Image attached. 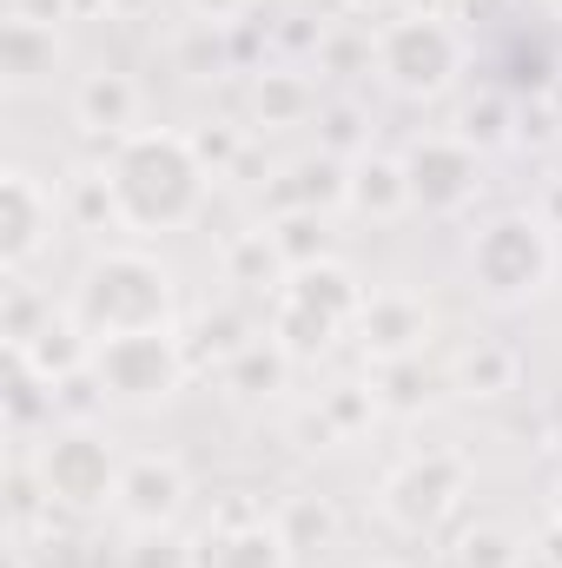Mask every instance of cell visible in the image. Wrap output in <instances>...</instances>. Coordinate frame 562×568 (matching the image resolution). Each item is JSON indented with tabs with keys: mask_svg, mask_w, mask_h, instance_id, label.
Here are the masks:
<instances>
[{
	"mask_svg": "<svg viewBox=\"0 0 562 568\" xmlns=\"http://www.w3.org/2000/svg\"><path fill=\"white\" fill-rule=\"evenodd\" d=\"M100 172L113 185L120 225L140 232V239L185 232L212 199V165L199 159L192 133H172V126H140V133L113 140Z\"/></svg>",
	"mask_w": 562,
	"mask_h": 568,
	"instance_id": "cell-1",
	"label": "cell"
},
{
	"mask_svg": "<svg viewBox=\"0 0 562 568\" xmlns=\"http://www.w3.org/2000/svg\"><path fill=\"white\" fill-rule=\"evenodd\" d=\"M93 344L127 337V331H172L179 317V278L152 258V252H100L67 304Z\"/></svg>",
	"mask_w": 562,
	"mask_h": 568,
	"instance_id": "cell-2",
	"label": "cell"
},
{
	"mask_svg": "<svg viewBox=\"0 0 562 568\" xmlns=\"http://www.w3.org/2000/svg\"><path fill=\"white\" fill-rule=\"evenodd\" d=\"M463 272L476 284V297L516 311V304H536L550 278H556V232L550 219L536 212H496L470 232V252H463Z\"/></svg>",
	"mask_w": 562,
	"mask_h": 568,
	"instance_id": "cell-3",
	"label": "cell"
},
{
	"mask_svg": "<svg viewBox=\"0 0 562 568\" xmlns=\"http://www.w3.org/2000/svg\"><path fill=\"white\" fill-rule=\"evenodd\" d=\"M33 476H40L53 516H107L127 463H120L113 436H100L93 424H53L33 456Z\"/></svg>",
	"mask_w": 562,
	"mask_h": 568,
	"instance_id": "cell-4",
	"label": "cell"
},
{
	"mask_svg": "<svg viewBox=\"0 0 562 568\" xmlns=\"http://www.w3.org/2000/svg\"><path fill=\"white\" fill-rule=\"evenodd\" d=\"M371 67L398 100H443L463 73V33L443 13H398L371 33Z\"/></svg>",
	"mask_w": 562,
	"mask_h": 568,
	"instance_id": "cell-5",
	"label": "cell"
},
{
	"mask_svg": "<svg viewBox=\"0 0 562 568\" xmlns=\"http://www.w3.org/2000/svg\"><path fill=\"white\" fill-rule=\"evenodd\" d=\"M87 371H93V390L107 404H120V410H159V404H172L185 390L192 351L172 331H127V337L93 344Z\"/></svg>",
	"mask_w": 562,
	"mask_h": 568,
	"instance_id": "cell-6",
	"label": "cell"
},
{
	"mask_svg": "<svg viewBox=\"0 0 562 568\" xmlns=\"http://www.w3.org/2000/svg\"><path fill=\"white\" fill-rule=\"evenodd\" d=\"M463 489H470V463L456 449H418L404 456L384 489H378V516L398 529V536H436L456 509H463Z\"/></svg>",
	"mask_w": 562,
	"mask_h": 568,
	"instance_id": "cell-7",
	"label": "cell"
},
{
	"mask_svg": "<svg viewBox=\"0 0 562 568\" xmlns=\"http://www.w3.org/2000/svg\"><path fill=\"white\" fill-rule=\"evenodd\" d=\"M398 159L411 179V212H423V219H456L483 199V152L463 133H423Z\"/></svg>",
	"mask_w": 562,
	"mask_h": 568,
	"instance_id": "cell-8",
	"label": "cell"
},
{
	"mask_svg": "<svg viewBox=\"0 0 562 568\" xmlns=\"http://www.w3.org/2000/svg\"><path fill=\"white\" fill-rule=\"evenodd\" d=\"M60 232V192L47 179H33L27 165L0 172V272L27 278V265L53 245Z\"/></svg>",
	"mask_w": 562,
	"mask_h": 568,
	"instance_id": "cell-9",
	"label": "cell"
},
{
	"mask_svg": "<svg viewBox=\"0 0 562 568\" xmlns=\"http://www.w3.org/2000/svg\"><path fill=\"white\" fill-rule=\"evenodd\" d=\"M199 562L205 568H291V542L279 529V509L265 503H232L212 516L205 542H199Z\"/></svg>",
	"mask_w": 562,
	"mask_h": 568,
	"instance_id": "cell-10",
	"label": "cell"
},
{
	"mask_svg": "<svg viewBox=\"0 0 562 568\" xmlns=\"http://www.w3.org/2000/svg\"><path fill=\"white\" fill-rule=\"evenodd\" d=\"M185 503H192V476H185V463L145 449V456L127 463V476H120L113 516H120L127 529H172V523L185 516Z\"/></svg>",
	"mask_w": 562,
	"mask_h": 568,
	"instance_id": "cell-11",
	"label": "cell"
},
{
	"mask_svg": "<svg viewBox=\"0 0 562 568\" xmlns=\"http://www.w3.org/2000/svg\"><path fill=\"white\" fill-rule=\"evenodd\" d=\"M364 364H404V357H423L430 344V304L418 291H371L358 324H351Z\"/></svg>",
	"mask_w": 562,
	"mask_h": 568,
	"instance_id": "cell-12",
	"label": "cell"
},
{
	"mask_svg": "<svg viewBox=\"0 0 562 568\" xmlns=\"http://www.w3.org/2000/svg\"><path fill=\"white\" fill-rule=\"evenodd\" d=\"M53 67H60V33H53V20L33 13V7H13L7 27H0V73H7V87H13V93H33Z\"/></svg>",
	"mask_w": 562,
	"mask_h": 568,
	"instance_id": "cell-13",
	"label": "cell"
},
{
	"mask_svg": "<svg viewBox=\"0 0 562 568\" xmlns=\"http://www.w3.org/2000/svg\"><path fill=\"white\" fill-rule=\"evenodd\" d=\"M73 126L93 133V140L140 133V80L133 73H87L73 87Z\"/></svg>",
	"mask_w": 562,
	"mask_h": 568,
	"instance_id": "cell-14",
	"label": "cell"
},
{
	"mask_svg": "<svg viewBox=\"0 0 562 568\" xmlns=\"http://www.w3.org/2000/svg\"><path fill=\"white\" fill-rule=\"evenodd\" d=\"M344 205L371 225H398L411 212V179H404V159L391 152H358L351 159V185H344Z\"/></svg>",
	"mask_w": 562,
	"mask_h": 568,
	"instance_id": "cell-15",
	"label": "cell"
},
{
	"mask_svg": "<svg viewBox=\"0 0 562 568\" xmlns=\"http://www.w3.org/2000/svg\"><path fill=\"white\" fill-rule=\"evenodd\" d=\"M344 185H351V159L318 145L311 159H291L284 179H272V205L279 212H331V205H344Z\"/></svg>",
	"mask_w": 562,
	"mask_h": 568,
	"instance_id": "cell-16",
	"label": "cell"
},
{
	"mask_svg": "<svg viewBox=\"0 0 562 568\" xmlns=\"http://www.w3.org/2000/svg\"><path fill=\"white\" fill-rule=\"evenodd\" d=\"M284 297H298L304 311H318V317H331L338 331H351L371 291L358 284V272H351L344 258H324V265H304V272H291V278H284Z\"/></svg>",
	"mask_w": 562,
	"mask_h": 568,
	"instance_id": "cell-17",
	"label": "cell"
},
{
	"mask_svg": "<svg viewBox=\"0 0 562 568\" xmlns=\"http://www.w3.org/2000/svg\"><path fill=\"white\" fill-rule=\"evenodd\" d=\"M219 265H225V284H232V291H245V297H279L284 278H291V265H284L272 225L232 232V239H225V252H219Z\"/></svg>",
	"mask_w": 562,
	"mask_h": 568,
	"instance_id": "cell-18",
	"label": "cell"
},
{
	"mask_svg": "<svg viewBox=\"0 0 562 568\" xmlns=\"http://www.w3.org/2000/svg\"><path fill=\"white\" fill-rule=\"evenodd\" d=\"M516 377H523V357H516V344H503V337H476V344L450 364V390L470 397V404H496V397H510Z\"/></svg>",
	"mask_w": 562,
	"mask_h": 568,
	"instance_id": "cell-19",
	"label": "cell"
},
{
	"mask_svg": "<svg viewBox=\"0 0 562 568\" xmlns=\"http://www.w3.org/2000/svg\"><path fill=\"white\" fill-rule=\"evenodd\" d=\"M7 357L33 364L47 384H67V377H80V371L93 364V337H87V324H80L73 311H53V317H47V331H40L27 351H7Z\"/></svg>",
	"mask_w": 562,
	"mask_h": 568,
	"instance_id": "cell-20",
	"label": "cell"
},
{
	"mask_svg": "<svg viewBox=\"0 0 562 568\" xmlns=\"http://www.w3.org/2000/svg\"><path fill=\"white\" fill-rule=\"evenodd\" d=\"M318 113V87L304 73H259L252 80V126H304Z\"/></svg>",
	"mask_w": 562,
	"mask_h": 568,
	"instance_id": "cell-21",
	"label": "cell"
},
{
	"mask_svg": "<svg viewBox=\"0 0 562 568\" xmlns=\"http://www.w3.org/2000/svg\"><path fill=\"white\" fill-rule=\"evenodd\" d=\"M371 390H378V410H391V417H418L423 404H436V371H430L423 357L371 364Z\"/></svg>",
	"mask_w": 562,
	"mask_h": 568,
	"instance_id": "cell-22",
	"label": "cell"
},
{
	"mask_svg": "<svg viewBox=\"0 0 562 568\" xmlns=\"http://www.w3.org/2000/svg\"><path fill=\"white\" fill-rule=\"evenodd\" d=\"M279 529H284V542H291V556H311V549H338L344 516H338L331 496H291L279 509Z\"/></svg>",
	"mask_w": 562,
	"mask_h": 568,
	"instance_id": "cell-23",
	"label": "cell"
},
{
	"mask_svg": "<svg viewBox=\"0 0 562 568\" xmlns=\"http://www.w3.org/2000/svg\"><path fill=\"white\" fill-rule=\"evenodd\" d=\"M272 239H279V252H284V265H291V272L338 258L331 212H279V219H272Z\"/></svg>",
	"mask_w": 562,
	"mask_h": 568,
	"instance_id": "cell-24",
	"label": "cell"
},
{
	"mask_svg": "<svg viewBox=\"0 0 562 568\" xmlns=\"http://www.w3.org/2000/svg\"><path fill=\"white\" fill-rule=\"evenodd\" d=\"M219 377H225V390H232V397H272L284 377H291V357H284L272 337H259V344H245Z\"/></svg>",
	"mask_w": 562,
	"mask_h": 568,
	"instance_id": "cell-25",
	"label": "cell"
},
{
	"mask_svg": "<svg viewBox=\"0 0 562 568\" xmlns=\"http://www.w3.org/2000/svg\"><path fill=\"white\" fill-rule=\"evenodd\" d=\"M259 337H265V331H252L239 311H205V317H199V344H185V351H192V364H219V371H225V364H232L245 344H259Z\"/></svg>",
	"mask_w": 562,
	"mask_h": 568,
	"instance_id": "cell-26",
	"label": "cell"
},
{
	"mask_svg": "<svg viewBox=\"0 0 562 568\" xmlns=\"http://www.w3.org/2000/svg\"><path fill=\"white\" fill-rule=\"evenodd\" d=\"M113 568H205L199 542H185L179 529H133V542L120 549Z\"/></svg>",
	"mask_w": 562,
	"mask_h": 568,
	"instance_id": "cell-27",
	"label": "cell"
},
{
	"mask_svg": "<svg viewBox=\"0 0 562 568\" xmlns=\"http://www.w3.org/2000/svg\"><path fill=\"white\" fill-rule=\"evenodd\" d=\"M47 317H53V304H40L27 278H7V311H0V337H7V351H27L40 331H47Z\"/></svg>",
	"mask_w": 562,
	"mask_h": 568,
	"instance_id": "cell-28",
	"label": "cell"
},
{
	"mask_svg": "<svg viewBox=\"0 0 562 568\" xmlns=\"http://www.w3.org/2000/svg\"><path fill=\"white\" fill-rule=\"evenodd\" d=\"M60 205H73V219H80L87 232H100V225H120V205H113V185H107V172H80V179H67Z\"/></svg>",
	"mask_w": 562,
	"mask_h": 568,
	"instance_id": "cell-29",
	"label": "cell"
},
{
	"mask_svg": "<svg viewBox=\"0 0 562 568\" xmlns=\"http://www.w3.org/2000/svg\"><path fill=\"white\" fill-rule=\"evenodd\" d=\"M371 417H378V390H364V384H338L318 404V424L331 429V436H358Z\"/></svg>",
	"mask_w": 562,
	"mask_h": 568,
	"instance_id": "cell-30",
	"label": "cell"
},
{
	"mask_svg": "<svg viewBox=\"0 0 562 568\" xmlns=\"http://www.w3.org/2000/svg\"><path fill=\"white\" fill-rule=\"evenodd\" d=\"M456 126H463V140L476 145V152H490V145L510 140V100H503V93H483V100H470V106H463V120H456Z\"/></svg>",
	"mask_w": 562,
	"mask_h": 568,
	"instance_id": "cell-31",
	"label": "cell"
},
{
	"mask_svg": "<svg viewBox=\"0 0 562 568\" xmlns=\"http://www.w3.org/2000/svg\"><path fill=\"white\" fill-rule=\"evenodd\" d=\"M516 556H523V549H510V536H503V529H490V523H483V529H470V536L450 549V562H456V568H516Z\"/></svg>",
	"mask_w": 562,
	"mask_h": 568,
	"instance_id": "cell-32",
	"label": "cell"
},
{
	"mask_svg": "<svg viewBox=\"0 0 562 568\" xmlns=\"http://www.w3.org/2000/svg\"><path fill=\"white\" fill-rule=\"evenodd\" d=\"M192 145H199V159L212 165V179H225V172L239 165V152H245V133L219 126V133H192Z\"/></svg>",
	"mask_w": 562,
	"mask_h": 568,
	"instance_id": "cell-33",
	"label": "cell"
},
{
	"mask_svg": "<svg viewBox=\"0 0 562 568\" xmlns=\"http://www.w3.org/2000/svg\"><path fill=\"white\" fill-rule=\"evenodd\" d=\"M245 7H252V0H185V13H192L199 27H232Z\"/></svg>",
	"mask_w": 562,
	"mask_h": 568,
	"instance_id": "cell-34",
	"label": "cell"
},
{
	"mask_svg": "<svg viewBox=\"0 0 562 568\" xmlns=\"http://www.w3.org/2000/svg\"><path fill=\"white\" fill-rule=\"evenodd\" d=\"M536 556H543L550 568H562V523H550V529H543V542H536Z\"/></svg>",
	"mask_w": 562,
	"mask_h": 568,
	"instance_id": "cell-35",
	"label": "cell"
},
{
	"mask_svg": "<svg viewBox=\"0 0 562 568\" xmlns=\"http://www.w3.org/2000/svg\"><path fill=\"white\" fill-rule=\"evenodd\" d=\"M391 7H398V13H443V20H450V0H391Z\"/></svg>",
	"mask_w": 562,
	"mask_h": 568,
	"instance_id": "cell-36",
	"label": "cell"
},
{
	"mask_svg": "<svg viewBox=\"0 0 562 568\" xmlns=\"http://www.w3.org/2000/svg\"><path fill=\"white\" fill-rule=\"evenodd\" d=\"M550 126H556V145H562V73H556V87H550Z\"/></svg>",
	"mask_w": 562,
	"mask_h": 568,
	"instance_id": "cell-37",
	"label": "cell"
},
{
	"mask_svg": "<svg viewBox=\"0 0 562 568\" xmlns=\"http://www.w3.org/2000/svg\"><path fill=\"white\" fill-rule=\"evenodd\" d=\"M344 13H371V7H384V0H338Z\"/></svg>",
	"mask_w": 562,
	"mask_h": 568,
	"instance_id": "cell-38",
	"label": "cell"
},
{
	"mask_svg": "<svg viewBox=\"0 0 562 568\" xmlns=\"http://www.w3.org/2000/svg\"><path fill=\"white\" fill-rule=\"evenodd\" d=\"M516 568H550V562H543L536 549H523V556H516Z\"/></svg>",
	"mask_w": 562,
	"mask_h": 568,
	"instance_id": "cell-39",
	"label": "cell"
},
{
	"mask_svg": "<svg viewBox=\"0 0 562 568\" xmlns=\"http://www.w3.org/2000/svg\"><path fill=\"white\" fill-rule=\"evenodd\" d=\"M550 509H556V523H562V476H556V496H550Z\"/></svg>",
	"mask_w": 562,
	"mask_h": 568,
	"instance_id": "cell-40",
	"label": "cell"
},
{
	"mask_svg": "<svg viewBox=\"0 0 562 568\" xmlns=\"http://www.w3.org/2000/svg\"><path fill=\"white\" fill-rule=\"evenodd\" d=\"M543 7H550V13H556V20H562V0H543Z\"/></svg>",
	"mask_w": 562,
	"mask_h": 568,
	"instance_id": "cell-41",
	"label": "cell"
},
{
	"mask_svg": "<svg viewBox=\"0 0 562 568\" xmlns=\"http://www.w3.org/2000/svg\"><path fill=\"white\" fill-rule=\"evenodd\" d=\"M358 568H398V562H358Z\"/></svg>",
	"mask_w": 562,
	"mask_h": 568,
	"instance_id": "cell-42",
	"label": "cell"
}]
</instances>
